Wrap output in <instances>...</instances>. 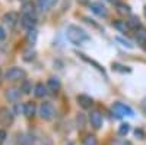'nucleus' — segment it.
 <instances>
[{
  "instance_id": "39448f33",
  "label": "nucleus",
  "mask_w": 146,
  "mask_h": 145,
  "mask_svg": "<svg viewBox=\"0 0 146 145\" xmlns=\"http://www.w3.org/2000/svg\"><path fill=\"white\" fill-rule=\"evenodd\" d=\"M89 122H91V126L95 128V129H100L102 126V116L100 112H91L89 114Z\"/></svg>"
},
{
  "instance_id": "ddd939ff",
  "label": "nucleus",
  "mask_w": 146,
  "mask_h": 145,
  "mask_svg": "<svg viewBox=\"0 0 146 145\" xmlns=\"http://www.w3.org/2000/svg\"><path fill=\"white\" fill-rule=\"evenodd\" d=\"M34 13H35V5L31 3V2L23 3V6H22V16H32L34 18Z\"/></svg>"
},
{
  "instance_id": "c85d7f7f",
  "label": "nucleus",
  "mask_w": 146,
  "mask_h": 145,
  "mask_svg": "<svg viewBox=\"0 0 146 145\" xmlns=\"http://www.w3.org/2000/svg\"><path fill=\"white\" fill-rule=\"evenodd\" d=\"M115 145H131L130 142H127V141H120V142H117Z\"/></svg>"
},
{
  "instance_id": "dca6fc26",
  "label": "nucleus",
  "mask_w": 146,
  "mask_h": 145,
  "mask_svg": "<svg viewBox=\"0 0 146 145\" xmlns=\"http://www.w3.org/2000/svg\"><path fill=\"white\" fill-rule=\"evenodd\" d=\"M113 27H114L115 29H118L120 32H124V34L130 31V28H129V25H127L126 21H115V22H113Z\"/></svg>"
},
{
  "instance_id": "c756f323",
  "label": "nucleus",
  "mask_w": 146,
  "mask_h": 145,
  "mask_svg": "<svg viewBox=\"0 0 146 145\" xmlns=\"http://www.w3.org/2000/svg\"><path fill=\"white\" fill-rule=\"evenodd\" d=\"M108 2H110V3H113V5H115V6H117V5L120 3V0H108Z\"/></svg>"
},
{
  "instance_id": "f8f14e48",
  "label": "nucleus",
  "mask_w": 146,
  "mask_h": 145,
  "mask_svg": "<svg viewBox=\"0 0 146 145\" xmlns=\"http://www.w3.org/2000/svg\"><path fill=\"white\" fill-rule=\"evenodd\" d=\"M22 112H23V114H25L27 117H32L35 114V112H36V107H35V104L32 101H28V103H25L22 106Z\"/></svg>"
},
{
  "instance_id": "2eb2a0df",
  "label": "nucleus",
  "mask_w": 146,
  "mask_h": 145,
  "mask_svg": "<svg viewBox=\"0 0 146 145\" xmlns=\"http://www.w3.org/2000/svg\"><path fill=\"white\" fill-rule=\"evenodd\" d=\"M21 25L27 29H34L35 27V18L32 16H22L21 18Z\"/></svg>"
},
{
  "instance_id": "a878e982",
  "label": "nucleus",
  "mask_w": 146,
  "mask_h": 145,
  "mask_svg": "<svg viewBox=\"0 0 146 145\" xmlns=\"http://www.w3.org/2000/svg\"><path fill=\"white\" fill-rule=\"evenodd\" d=\"M117 41H120L121 44H123V45H126L127 48H133V44H130L129 41H126V40H123V38H120V37L117 38Z\"/></svg>"
},
{
  "instance_id": "412c9836",
  "label": "nucleus",
  "mask_w": 146,
  "mask_h": 145,
  "mask_svg": "<svg viewBox=\"0 0 146 145\" xmlns=\"http://www.w3.org/2000/svg\"><path fill=\"white\" fill-rule=\"evenodd\" d=\"M129 132H130V125H129V123H121V125H120V128H118V135L126 136Z\"/></svg>"
},
{
  "instance_id": "20e7f679",
  "label": "nucleus",
  "mask_w": 146,
  "mask_h": 145,
  "mask_svg": "<svg viewBox=\"0 0 146 145\" xmlns=\"http://www.w3.org/2000/svg\"><path fill=\"white\" fill-rule=\"evenodd\" d=\"M40 116L44 120H51L54 117V107L50 103H42L40 106Z\"/></svg>"
},
{
  "instance_id": "6ab92c4d",
  "label": "nucleus",
  "mask_w": 146,
  "mask_h": 145,
  "mask_svg": "<svg viewBox=\"0 0 146 145\" xmlns=\"http://www.w3.org/2000/svg\"><path fill=\"white\" fill-rule=\"evenodd\" d=\"M117 12L120 15H129L130 13V6L126 3H118L117 5Z\"/></svg>"
},
{
  "instance_id": "f257e3e1",
  "label": "nucleus",
  "mask_w": 146,
  "mask_h": 145,
  "mask_svg": "<svg viewBox=\"0 0 146 145\" xmlns=\"http://www.w3.org/2000/svg\"><path fill=\"white\" fill-rule=\"evenodd\" d=\"M66 37L72 44H75V45H82L85 43L91 41L89 34L85 29H82L80 27H78V25H69L67 29H66Z\"/></svg>"
},
{
  "instance_id": "7ed1b4c3",
  "label": "nucleus",
  "mask_w": 146,
  "mask_h": 145,
  "mask_svg": "<svg viewBox=\"0 0 146 145\" xmlns=\"http://www.w3.org/2000/svg\"><path fill=\"white\" fill-rule=\"evenodd\" d=\"M6 79L10 81V82H18V81H22L23 78L27 76V72L21 69V67H10L7 72H6Z\"/></svg>"
},
{
  "instance_id": "b1692460",
  "label": "nucleus",
  "mask_w": 146,
  "mask_h": 145,
  "mask_svg": "<svg viewBox=\"0 0 146 145\" xmlns=\"http://www.w3.org/2000/svg\"><path fill=\"white\" fill-rule=\"evenodd\" d=\"M113 69H114V70H118V72H130L129 67H126V66H123V65H118V63H114V65H113Z\"/></svg>"
},
{
  "instance_id": "473e14b6",
  "label": "nucleus",
  "mask_w": 146,
  "mask_h": 145,
  "mask_svg": "<svg viewBox=\"0 0 146 145\" xmlns=\"http://www.w3.org/2000/svg\"><path fill=\"white\" fill-rule=\"evenodd\" d=\"M79 2H85V0H79Z\"/></svg>"
},
{
  "instance_id": "0eeeda50",
  "label": "nucleus",
  "mask_w": 146,
  "mask_h": 145,
  "mask_svg": "<svg viewBox=\"0 0 146 145\" xmlns=\"http://www.w3.org/2000/svg\"><path fill=\"white\" fill-rule=\"evenodd\" d=\"M91 10L94 12L95 15H98V16H101V18H105L107 15H108V10H107V7L102 5V3H91Z\"/></svg>"
},
{
  "instance_id": "4468645a",
  "label": "nucleus",
  "mask_w": 146,
  "mask_h": 145,
  "mask_svg": "<svg viewBox=\"0 0 146 145\" xmlns=\"http://www.w3.org/2000/svg\"><path fill=\"white\" fill-rule=\"evenodd\" d=\"M47 88L51 90V91H58L60 88H62V82H60L58 78L51 76L50 79H48V82H47Z\"/></svg>"
},
{
  "instance_id": "6e6552de",
  "label": "nucleus",
  "mask_w": 146,
  "mask_h": 145,
  "mask_svg": "<svg viewBox=\"0 0 146 145\" xmlns=\"http://www.w3.org/2000/svg\"><path fill=\"white\" fill-rule=\"evenodd\" d=\"M78 103L82 108H91L94 104V100L86 94H80V95H78Z\"/></svg>"
},
{
  "instance_id": "7c9ffc66",
  "label": "nucleus",
  "mask_w": 146,
  "mask_h": 145,
  "mask_svg": "<svg viewBox=\"0 0 146 145\" xmlns=\"http://www.w3.org/2000/svg\"><path fill=\"white\" fill-rule=\"evenodd\" d=\"M0 82H2V70H0Z\"/></svg>"
},
{
  "instance_id": "5701e85b",
  "label": "nucleus",
  "mask_w": 146,
  "mask_h": 145,
  "mask_svg": "<svg viewBox=\"0 0 146 145\" xmlns=\"http://www.w3.org/2000/svg\"><path fill=\"white\" fill-rule=\"evenodd\" d=\"M27 40H28L29 44H34V43L36 41V31H35V29H29V32H28V35H27Z\"/></svg>"
},
{
  "instance_id": "f3484780",
  "label": "nucleus",
  "mask_w": 146,
  "mask_h": 145,
  "mask_svg": "<svg viewBox=\"0 0 146 145\" xmlns=\"http://www.w3.org/2000/svg\"><path fill=\"white\" fill-rule=\"evenodd\" d=\"M136 41L139 44H146V29L143 27L136 29Z\"/></svg>"
},
{
  "instance_id": "4be33fe9",
  "label": "nucleus",
  "mask_w": 146,
  "mask_h": 145,
  "mask_svg": "<svg viewBox=\"0 0 146 145\" xmlns=\"http://www.w3.org/2000/svg\"><path fill=\"white\" fill-rule=\"evenodd\" d=\"M83 145H98V139H96L94 135H88L83 139Z\"/></svg>"
},
{
  "instance_id": "2f4dec72",
  "label": "nucleus",
  "mask_w": 146,
  "mask_h": 145,
  "mask_svg": "<svg viewBox=\"0 0 146 145\" xmlns=\"http://www.w3.org/2000/svg\"><path fill=\"white\" fill-rule=\"evenodd\" d=\"M145 16H146V7H145Z\"/></svg>"
},
{
  "instance_id": "1a4fd4ad",
  "label": "nucleus",
  "mask_w": 146,
  "mask_h": 145,
  "mask_svg": "<svg viewBox=\"0 0 146 145\" xmlns=\"http://www.w3.org/2000/svg\"><path fill=\"white\" fill-rule=\"evenodd\" d=\"M34 94H35V97H38V98H44V97L48 94L47 85H44L42 82H38V84L34 87Z\"/></svg>"
},
{
  "instance_id": "9d476101",
  "label": "nucleus",
  "mask_w": 146,
  "mask_h": 145,
  "mask_svg": "<svg viewBox=\"0 0 146 145\" xmlns=\"http://www.w3.org/2000/svg\"><path fill=\"white\" fill-rule=\"evenodd\" d=\"M58 0H36V7L40 10H50Z\"/></svg>"
},
{
  "instance_id": "bb28decb",
  "label": "nucleus",
  "mask_w": 146,
  "mask_h": 145,
  "mask_svg": "<svg viewBox=\"0 0 146 145\" xmlns=\"http://www.w3.org/2000/svg\"><path fill=\"white\" fill-rule=\"evenodd\" d=\"M135 135L139 136V139H143V138H145V134H143L142 129H136V130H135Z\"/></svg>"
},
{
  "instance_id": "aec40b11",
  "label": "nucleus",
  "mask_w": 146,
  "mask_h": 145,
  "mask_svg": "<svg viewBox=\"0 0 146 145\" xmlns=\"http://www.w3.org/2000/svg\"><path fill=\"white\" fill-rule=\"evenodd\" d=\"M21 91H22L23 94H29V92L32 91V84H31L29 81H23L22 85H21Z\"/></svg>"
},
{
  "instance_id": "a211bd4d",
  "label": "nucleus",
  "mask_w": 146,
  "mask_h": 145,
  "mask_svg": "<svg viewBox=\"0 0 146 145\" xmlns=\"http://www.w3.org/2000/svg\"><path fill=\"white\" fill-rule=\"evenodd\" d=\"M127 25L130 29H139L142 25H140V21L137 16H130V19L127 21Z\"/></svg>"
},
{
  "instance_id": "f03ea898",
  "label": "nucleus",
  "mask_w": 146,
  "mask_h": 145,
  "mask_svg": "<svg viewBox=\"0 0 146 145\" xmlns=\"http://www.w3.org/2000/svg\"><path fill=\"white\" fill-rule=\"evenodd\" d=\"M111 110H113V113L117 116V117H123V116H135V113H133V110L129 107V106H126V104H123V103H114L113 104V107H111Z\"/></svg>"
},
{
  "instance_id": "9b49d317",
  "label": "nucleus",
  "mask_w": 146,
  "mask_h": 145,
  "mask_svg": "<svg viewBox=\"0 0 146 145\" xmlns=\"http://www.w3.org/2000/svg\"><path fill=\"white\" fill-rule=\"evenodd\" d=\"M21 95H22V92H21V90H18V88H9V90L6 91V98H7L9 101H13V103L21 98Z\"/></svg>"
},
{
  "instance_id": "423d86ee",
  "label": "nucleus",
  "mask_w": 146,
  "mask_h": 145,
  "mask_svg": "<svg viewBox=\"0 0 146 145\" xmlns=\"http://www.w3.org/2000/svg\"><path fill=\"white\" fill-rule=\"evenodd\" d=\"M3 21L9 28H15L19 18H18V13H15V12H7V13L3 16Z\"/></svg>"
},
{
  "instance_id": "393cba45",
  "label": "nucleus",
  "mask_w": 146,
  "mask_h": 145,
  "mask_svg": "<svg viewBox=\"0 0 146 145\" xmlns=\"http://www.w3.org/2000/svg\"><path fill=\"white\" fill-rule=\"evenodd\" d=\"M6 138H7V134H6V130H3V129H0V145H2L5 141H6Z\"/></svg>"
},
{
  "instance_id": "cd10ccee",
  "label": "nucleus",
  "mask_w": 146,
  "mask_h": 145,
  "mask_svg": "<svg viewBox=\"0 0 146 145\" xmlns=\"http://www.w3.org/2000/svg\"><path fill=\"white\" fill-rule=\"evenodd\" d=\"M5 38H6V31L0 27V41H3Z\"/></svg>"
}]
</instances>
